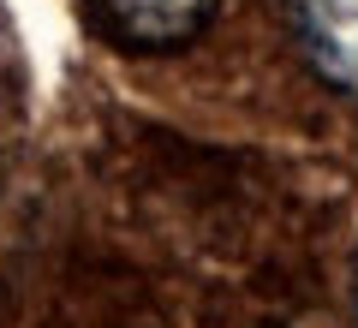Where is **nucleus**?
Instances as JSON below:
<instances>
[{
	"mask_svg": "<svg viewBox=\"0 0 358 328\" xmlns=\"http://www.w3.org/2000/svg\"><path fill=\"white\" fill-rule=\"evenodd\" d=\"M287 18L305 60L358 96V0H287Z\"/></svg>",
	"mask_w": 358,
	"mask_h": 328,
	"instance_id": "f257e3e1",
	"label": "nucleus"
},
{
	"mask_svg": "<svg viewBox=\"0 0 358 328\" xmlns=\"http://www.w3.org/2000/svg\"><path fill=\"white\" fill-rule=\"evenodd\" d=\"M108 30L131 48H179L209 24L215 0H102Z\"/></svg>",
	"mask_w": 358,
	"mask_h": 328,
	"instance_id": "f03ea898",
	"label": "nucleus"
}]
</instances>
